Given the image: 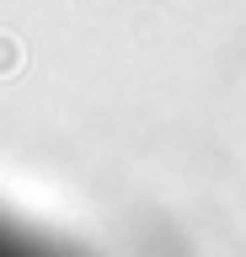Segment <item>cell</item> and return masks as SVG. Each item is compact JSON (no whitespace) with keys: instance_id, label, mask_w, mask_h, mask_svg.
Here are the masks:
<instances>
[{"instance_id":"cell-1","label":"cell","mask_w":246,"mask_h":257,"mask_svg":"<svg viewBox=\"0 0 246 257\" xmlns=\"http://www.w3.org/2000/svg\"><path fill=\"white\" fill-rule=\"evenodd\" d=\"M0 70H17V43H0Z\"/></svg>"}]
</instances>
